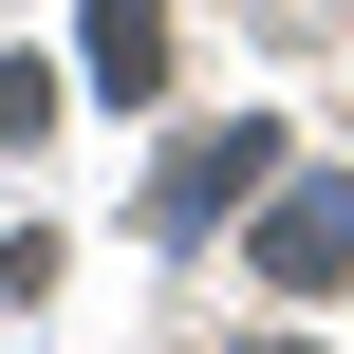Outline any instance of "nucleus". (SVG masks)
Here are the masks:
<instances>
[{
	"label": "nucleus",
	"mask_w": 354,
	"mask_h": 354,
	"mask_svg": "<svg viewBox=\"0 0 354 354\" xmlns=\"http://www.w3.org/2000/svg\"><path fill=\"white\" fill-rule=\"evenodd\" d=\"M261 280H280V299L354 280V187H336V168H299V187H280V224H261Z\"/></svg>",
	"instance_id": "obj_1"
},
{
	"label": "nucleus",
	"mask_w": 354,
	"mask_h": 354,
	"mask_svg": "<svg viewBox=\"0 0 354 354\" xmlns=\"http://www.w3.org/2000/svg\"><path fill=\"white\" fill-rule=\"evenodd\" d=\"M261 168H280V131H261V112H224L205 149H168V187H149V224H224V205H243Z\"/></svg>",
	"instance_id": "obj_2"
},
{
	"label": "nucleus",
	"mask_w": 354,
	"mask_h": 354,
	"mask_svg": "<svg viewBox=\"0 0 354 354\" xmlns=\"http://www.w3.org/2000/svg\"><path fill=\"white\" fill-rule=\"evenodd\" d=\"M93 93H168V0H93Z\"/></svg>",
	"instance_id": "obj_3"
},
{
	"label": "nucleus",
	"mask_w": 354,
	"mask_h": 354,
	"mask_svg": "<svg viewBox=\"0 0 354 354\" xmlns=\"http://www.w3.org/2000/svg\"><path fill=\"white\" fill-rule=\"evenodd\" d=\"M37 112H56V75H37V56H0V149H19Z\"/></svg>",
	"instance_id": "obj_4"
},
{
	"label": "nucleus",
	"mask_w": 354,
	"mask_h": 354,
	"mask_svg": "<svg viewBox=\"0 0 354 354\" xmlns=\"http://www.w3.org/2000/svg\"><path fill=\"white\" fill-rule=\"evenodd\" d=\"M261 354H299V336H261Z\"/></svg>",
	"instance_id": "obj_5"
}]
</instances>
